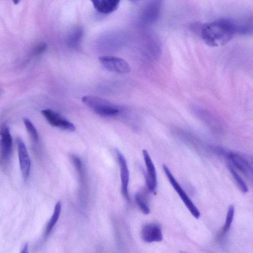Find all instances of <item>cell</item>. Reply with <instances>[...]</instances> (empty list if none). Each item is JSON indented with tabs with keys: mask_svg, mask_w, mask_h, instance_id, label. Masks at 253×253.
Returning a JSON list of instances; mask_svg holds the SVG:
<instances>
[{
	"mask_svg": "<svg viewBox=\"0 0 253 253\" xmlns=\"http://www.w3.org/2000/svg\"><path fill=\"white\" fill-rule=\"evenodd\" d=\"M142 153L147 169V172H143L146 184L148 190L150 192H154L157 185L156 169L148 152L143 150Z\"/></svg>",
	"mask_w": 253,
	"mask_h": 253,
	"instance_id": "obj_7",
	"label": "cell"
},
{
	"mask_svg": "<svg viewBox=\"0 0 253 253\" xmlns=\"http://www.w3.org/2000/svg\"><path fill=\"white\" fill-rule=\"evenodd\" d=\"M191 28L199 34L207 44L211 46L223 45L236 34L234 21L231 19L220 18L204 24L194 23Z\"/></svg>",
	"mask_w": 253,
	"mask_h": 253,
	"instance_id": "obj_1",
	"label": "cell"
},
{
	"mask_svg": "<svg viewBox=\"0 0 253 253\" xmlns=\"http://www.w3.org/2000/svg\"><path fill=\"white\" fill-rule=\"evenodd\" d=\"M115 153L117 156L121 172V178L122 182V193L124 198L127 201L129 200L128 192V185L129 182V171L127 168L126 160L122 153L117 149H115Z\"/></svg>",
	"mask_w": 253,
	"mask_h": 253,
	"instance_id": "obj_9",
	"label": "cell"
},
{
	"mask_svg": "<svg viewBox=\"0 0 253 253\" xmlns=\"http://www.w3.org/2000/svg\"><path fill=\"white\" fill-rule=\"evenodd\" d=\"M24 123L27 131L32 140L37 142L39 141V135L36 128L28 119H24Z\"/></svg>",
	"mask_w": 253,
	"mask_h": 253,
	"instance_id": "obj_18",
	"label": "cell"
},
{
	"mask_svg": "<svg viewBox=\"0 0 253 253\" xmlns=\"http://www.w3.org/2000/svg\"><path fill=\"white\" fill-rule=\"evenodd\" d=\"M121 0H90L94 8L103 14H109L115 11Z\"/></svg>",
	"mask_w": 253,
	"mask_h": 253,
	"instance_id": "obj_13",
	"label": "cell"
},
{
	"mask_svg": "<svg viewBox=\"0 0 253 253\" xmlns=\"http://www.w3.org/2000/svg\"><path fill=\"white\" fill-rule=\"evenodd\" d=\"M162 4V0H153L147 5L143 16L145 22L152 23L158 19L161 12Z\"/></svg>",
	"mask_w": 253,
	"mask_h": 253,
	"instance_id": "obj_12",
	"label": "cell"
},
{
	"mask_svg": "<svg viewBox=\"0 0 253 253\" xmlns=\"http://www.w3.org/2000/svg\"><path fill=\"white\" fill-rule=\"evenodd\" d=\"M61 211V204L60 202H57L54 207L53 214L47 224L45 235L48 236L50 233L54 225L57 223Z\"/></svg>",
	"mask_w": 253,
	"mask_h": 253,
	"instance_id": "obj_15",
	"label": "cell"
},
{
	"mask_svg": "<svg viewBox=\"0 0 253 253\" xmlns=\"http://www.w3.org/2000/svg\"><path fill=\"white\" fill-rule=\"evenodd\" d=\"M163 169L169 182L177 193L189 211L195 218L196 219L199 218L200 216L199 211L176 181L169 169L165 165H163Z\"/></svg>",
	"mask_w": 253,
	"mask_h": 253,
	"instance_id": "obj_4",
	"label": "cell"
},
{
	"mask_svg": "<svg viewBox=\"0 0 253 253\" xmlns=\"http://www.w3.org/2000/svg\"><path fill=\"white\" fill-rule=\"evenodd\" d=\"M46 47L47 45L46 43L44 42L40 43L34 47L32 50V54L35 55H39L45 50Z\"/></svg>",
	"mask_w": 253,
	"mask_h": 253,
	"instance_id": "obj_20",
	"label": "cell"
},
{
	"mask_svg": "<svg viewBox=\"0 0 253 253\" xmlns=\"http://www.w3.org/2000/svg\"><path fill=\"white\" fill-rule=\"evenodd\" d=\"M236 34L250 35L253 34V22L252 16L233 19Z\"/></svg>",
	"mask_w": 253,
	"mask_h": 253,
	"instance_id": "obj_14",
	"label": "cell"
},
{
	"mask_svg": "<svg viewBox=\"0 0 253 253\" xmlns=\"http://www.w3.org/2000/svg\"><path fill=\"white\" fill-rule=\"evenodd\" d=\"M16 141L22 174L24 178H27L29 176L30 171V159L25 143L20 138L17 137Z\"/></svg>",
	"mask_w": 253,
	"mask_h": 253,
	"instance_id": "obj_8",
	"label": "cell"
},
{
	"mask_svg": "<svg viewBox=\"0 0 253 253\" xmlns=\"http://www.w3.org/2000/svg\"><path fill=\"white\" fill-rule=\"evenodd\" d=\"M135 200L138 206L142 211V212L145 214H149L150 212V209L142 199L141 195L139 193H137L135 195Z\"/></svg>",
	"mask_w": 253,
	"mask_h": 253,
	"instance_id": "obj_19",
	"label": "cell"
},
{
	"mask_svg": "<svg viewBox=\"0 0 253 253\" xmlns=\"http://www.w3.org/2000/svg\"><path fill=\"white\" fill-rule=\"evenodd\" d=\"M234 213L235 208L234 206H229L228 209L226 219L223 226V231L224 233L227 232L230 228L233 222Z\"/></svg>",
	"mask_w": 253,
	"mask_h": 253,
	"instance_id": "obj_17",
	"label": "cell"
},
{
	"mask_svg": "<svg viewBox=\"0 0 253 253\" xmlns=\"http://www.w3.org/2000/svg\"><path fill=\"white\" fill-rule=\"evenodd\" d=\"M28 249V244L27 243H26L22 246V248L21 249V251H20V252L21 253H27Z\"/></svg>",
	"mask_w": 253,
	"mask_h": 253,
	"instance_id": "obj_21",
	"label": "cell"
},
{
	"mask_svg": "<svg viewBox=\"0 0 253 253\" xmlns=\"http://www.w3.org/2000/svg\"><path fill=\"white\" fill-rule=\"evenodd\" d=\"M102 65L107 70L118 73H127L130 72V67L125 60L113 56H102L99 58Z\"/></svg>",
	"mask_w": 253,
	"mask_h": 253,
	"instance_id": "obj_5",
	"label": "cell"
},
{
	"mask_svg": "<svg viewBox=\"0 0 253 253\" xmlns=\"http://www.w3.org/2000/svg\"><path fill=\"white\" fill-rule=\"evenodd\" d=\"M141 237L146 243L160 242L163 240V234L161 227L156 223H149L142 228Z\"/></svg>",
	"mask_w": 253,
	"mask_h": 253,
	"instance_id": "obj_10",
	"label": "cell"
},
{
	"mask_svg": "<svg viewBox=\"0 0 253 253\" xmlns=\"http://www.w3.org/2000/svg\"><path fill=\"white\" fill-rule=\"evenodd\" d=\"M0 150L1 156L4 160L10 157L12 150V137L7 126L4 124L0 129Z\"/></svg>",
	"mask_w": 253,
	"mask_h": 253,
	"instance_id": "obj_11",
	"label": "cell"
},
{
	"mask_svg": "<svg viewBox=\"0 0 253 253\" xmlns=\"http://www.w3.org/2000/svg\"><path fill=\"white\" fill-rule=\"evenodd\" d=\"M83 102L97 114L104 117L117 115L119 110L109 101L97 96L85 95L83 97Z\"/></svg>",
	"mask_w": 253,
	"mask_h": 253,
	"instance_id": "obj_3",
	"label": "cell"
},
{
	"mask_svg": "<svg viewBox=\"0 0 253 253\" xmlns=\"http://www.w3.org/2000/svg\"><path fill=\"white\" fill-rule=\"evenodd\" d=\"M21 0H12L13 3L15 4H18L20 1Z\"/></svg>",
	"mask_w": 253,
	"mask_h": 253,
	"instance_id": "obj_22",
	"label": "cell"
},
{
	"mask_svg": "<svg viewBox=\"0 0 253 253\" xmlns=\"http://www.w3.org/2000/svg\"><path fill=\"white\" fill-rule=\"evenodd\" d=\"M214 151L229 160L232 164L249 179H253V161L249 156L235 153L221 147H216Z\"/></svg>",
	"mask_w": 253,
	"mask_h": 253,
	"instance_id": "obj_2",
	"label": "cell"
},
{
	"mask_svg": "<svg viewBox=\"0 0 253 253\" xmlns=\"http://www.w3.org/2000/svg\"><path fill=\"white\" fill-rule=\"evenodd\" d=\"M42 114L52 126L69 131H74L76 129L73 124L51 109L43 110Z\"/></svg>",
	"mask_w": 253,
	"mask_h": 253,
	"instance_id": "obj_6",
	"label": "cell"
},
{
	"mask_svg": "<svg viewBox=\"0 0 253 253\" xmlns=\"http://www.w3.org/2000/svg\"><path fill=\"white\" fill-rule=\"evenodd\" d=\"M227 168L241 191L244 193H247L248 191V188L243 179L230 164H227Z\"/></svg>",
	"mask_w": 253,
	"mask_h": 253,
	"instance_id": "obj_16",
	"label": "cell"
}]
</instances>
